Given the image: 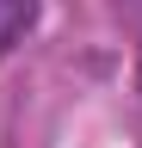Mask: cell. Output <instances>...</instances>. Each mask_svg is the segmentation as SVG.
Masks as SVG:
<instances>
[{"instance_id": "obj_1", "label": "cell", "mask_w": 142, "mask_h": 148, "mask_svg": "<svg viewBox=\"0 0 142 148\" xmlns=\"http://www.w3.org/2000/svg\"><path fill=\"white\" fill-rule=\"evenodd\" d=\"M31 25H37V0H0V49H12Z\"/></svg>"}]
</instances>
